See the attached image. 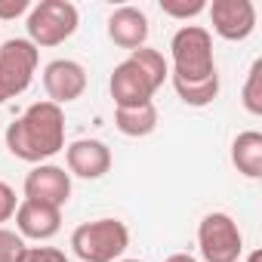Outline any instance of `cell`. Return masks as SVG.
I'll list each match as a JSON object with an SVG mask.
<instances>
[{"label":"cell","instance_id":"cell-1","mask_svg":"<svg viewBox=\"0 0 262 262\" xmlns=\"http://www.w3.org/2000/svg\"><path fill=\"white\" fill-rule=\"evenodd\" d=\"M4 139L13 158L25 164H47L50 158L65 151V111L50 99L31 102L7 126Z\"/></svg>","mask_w":262,"mask_h":262},{"label":"cell","instance_id":"cell-2","mask_svg":"<svg viewBox=\"0 0 262 262\" xmlns=\"http://www.w3.org/2000/svg\"><path fill=\"white\" fill-rule=\"evenodd\" d=\"M167 77H170V65L161 50H151V47L133 50L123 62L114 65L108 80L114 108H133V105L151 102V96L164 86Z\"/></svg>","mask_w":262,"mask_h":262},{"label":"cell","instance_id":"cell-3","mask_svg":"<svg viewBox=\"0 0 262 262\" xmlns=\"http://www.w3.org/2000/svg\"><path fill=\"white\" fill-rule=\"evenodd\" d=\"M170 77L176 80H207L216 74L213 34L204 25H182L170 37Z\"/></svg>","mask_w":262,"mask_h":262},{"label":"cell","instance_id":"cell-4","mask_svg":"<svg viewBox=\"0 0 262 262\" xmlns=\"http://www.w3.org/2000/svg\"><path fill=\"white\" fill-rule=\"evenodd\" d=\"M129 247V228L114 219H93L71 231V253L80 262H117Z\"/></svg>","mask_w":262,"mask_h":262},{"label":"cell","instance_id":"cell-5","mask_svg":"<svg viewBox=\"0 0 262 262\" xmlns=\"http://www.w3.org/2000/svg\"><path fill=\"white\" fill-rule=\"evenodd\" d=\"M80 25V13L71 0H40L28 10V40L40 50V47H59L65 40L74 37Z\"/></svg>","mask_w":262,"mask_h":262},{"label":"cell","instance_id":"cell-6","mask_svg":"<svg viewBox=\"0 0 262 262\" xmlns=\"http://www.w3.org/2000/svg\"><path fill=\"white\" fill-rule=\"evenodd\" d=\"M37 65L40 53L28 37H10L0 43V105L31 86Z\"/></svg>","mask_w":262,"mask_h":262},{"label":"cell","instance_id":"cell-7","mask_svg":"<svg viewBox=\"0 0 262 262\" xmlns=\"http://www.w3.org/2000/svg\"><path fill=\"white\" fill-rule=\"evenodd\" d=\"M198 250L204 262H237L244 256V234L234 216L213 210L198 222Z\"/></svg>","mask_w":262,"mask_h":262},{"label":"cell","instance_id":"cell-8","mask_svg":"<svg viewBox=\"0 0 262 262\" xmlns=\"http://www.w3.org/2000/svg\"><path fill=\"white\" fill-rule=\"evenodd\" d=\"M22 191H25V201H37L62 210L71 198V176L59 164H34L22 182Z\"/></svg>","mask_w":262,"mask_h":262},{"label":"cell","instance_id":"cell-9","mask_svg":"<svg viewBox=\"0 0 262 262\" xmlns=\"http://www.w3.org/2000/svg\"><path fill=\"white\" fill-rule=\"evenodd\" d=\"M207 16L222 40H247L256 31L253 0H213L207 4Z\"/></svg>","mask_w":262,"mask_h":262},{"label":"cell","instance_id":"cell-10","mask_svg":"<svg viewBox=\"0 0 262 262\" xmlns=\"http://www.w3.org/2000/svg\"><path fill=\"white\" fill-rule=\"evenodd\" d=\"M43 90L53 105H68L83 96L86 90V68L74 59H53L43 68Z\"/></svg>","mask_w":262,"mask_h":262},{"label":"cell","instance_id":"cell-11","mask_svg":"<svg viewBox=\"0 0 262 262\" xmlns=\"http://www.w3.org/2000/svg\"><path fill=\"white\" fill-rule=\"evenodd\" d=\"M68 176L77 179H102L111 170V148L102 139H77L65 145Z\"/></svg>","mask_w":262,"mask_h":262},{"label":"cell","instance_id":"cell-12","mask_svg":"<svg viewBox=\"0 0 262 262\" xmlns=\"http://www.w3.org/2000/svg\"><path fill=\"white\" fill-rule=\"evenodd\" d=\"M148 34H151V28H148V16L139 10V7H117L111 16H108V37H111V43L114 47H120V50H142V47H148Z\"/></svg>","mask_w":262,"mask_h":262},{"label":"cell","instance_id":"cell-13","mask_svg":"<svg viewBox=\"0 0 262 262\" xmlns=\"http://www.w3.org/2000/svg\"><path fill=\"white\" fill-rule=\"evenodd\" d=\"M13 219H16V231L25 241H50L62 228V210L37 201H19V210Z\"/></svg>","mask_w":262,"mask_h":262},{"label":"cell","instance_id":"cell-14","mask_svg":"<svg viewBox=\"0 0 262 262\" xmlns=\"http://www.w3.org/2000/svg\"><path fill=\"white\" fill-rule=\"evenodd\" d=\"M231 164L241 176L259 179L262 176V133L259 129H244L231 142Z\"/></svg>","mask_w":262,"mask_h":262},{"label":"cell","instance_id":"cell-15","mask_svg":"<svg viewBox=\"0 0 262 262\" xmlns=\"http://www.w3.org/2000/svg\"><path fill=\"white\" fill-rule=\"evenodd\" d=\"M114 126H117V133H123L129 139L151 136L158 129V108H155V102L133 105V108H114Z\"/></svg>","mask_w":262,"mask_h":262},{"label":"cell","instance_id":"cell-16","mask_svg":"<svg viewBox=\"0 0 262 262\" xmlns=\"http://www.w3.org/2000/svg\"><path fill=\"white\" fill-rule=\"evenodd\" d=\"M170 80H173L176 96H179L188 108H207V105H213L216 96H219V74H213V77H207V80H176V77H170Z\"/></svg>","mask_w":262,"mask_h":262},{"label":"cell","instance_id":"cell-17","mask_svg":"<svg viewBox=\"0 0 262 262\" xmlns=\"http://www.w3.org/2000/svg\"><path fill=\"white\" fill-rule=\"evenodd\" d=\"M241 102L244 108L259 117L262 114V59H256L247 71V80H244V90H241Z\"/></svg>","mask_w":262,"mask_h":262},{"label":"cell","instance_id":"cell-18","mask_svg":"<svg viewBox=\"0 0 262 262\" xmlns=\"http://www.w3.org/2000/svg\"><path fill=\"white\" fill-rule=\"evenodd\" d=\"M25 250H28V241L19 231L0 225V262H22Z\"/></svg>","mask_w":262,"mask_h":262},{"label":"cell","instance_id":"cell-19","mask_svg":"<svg viewBox=\"0 0 262 262\" xmlns=\"http://www.w3.org/2000/svg\"><path fill=\"white\" fill-rule=\"evenodd\" d=\"M161 10L170 19L188 22V19L201 16V13H207V0H161Z\"/></svg>","mask_w":262,"mask_h":262},{"label":"cell","instance_id":"cell-20","mask_svg":"<svg viewBox=\"0 0 262 262\" xmlns=\"http://www.w3.org/2000/svg\"><path fill=\"white\" fill-rule=\"evenodd\" d=\"M22 262H71V259L59 247H28Z\"/></svg>","mask_w":262,"mask_h":262},{"label":"cell","instance_id":"cell-21","mask_svg":"<svg viewBox=\"0 0 262 262\" xmlns=\"http://www.w3.org/2000/svg\"><path fill=\"white\" fill-rule=\"evenodd\" d=\"M16 210H19V198H16V191H13V185L0 182V225L10 222V219L16 216Z\"/></svg>","mask_w":262,"mask_h":262},{"label":"cell","instance_id":"cell-22","mask_svg":"<svg viewBox=\"0 0 262 262\" xmlns=\"http://www.w3.org/2000/svg\"><path fill=\"white\" fill-rule=\"evenodd\" d=\"M31 10L28 0H0V22H10V19H19Z\"/></svg>","mask_w":262,"mask_h":262},{"label":"cell","instance_id":"cell-23","mask_svg":"<svg viewBox=\"0 0 262 262\" xmlns=\"http://www.w3.org/2000/svg\"><path fill=\"white\" fill-rule=\"evenodd\" d=\"M164 262H198V259H194L191 253H170Z\"/></svg>","mask_w":262,"mask_h":262},{"label":"cell","instance_id":"cell-24","mask_svg":"<svg viewBox=\"0 0 262 262\" xmlns=\"http://www.w3.org/2000/svg\"><path fill=\"white\" fill-rule=\"evenodd\" d=\"M247 262H262V253H259V250H253V253H250V259H247Z\"/></svg>","mask_w":262,"mask_h":262},{"label":"cell","instance_id":"cell-25","mask_svg":"<svg viewBox=\"0 0 262 262\" xmlns=\"http://www.w3.org/2000/svg\"><path fill=\"white\" fill-rule=\"evenodd\" d=\"M117 262H142V259H117Z\"/></svg>","mask_w":262,"mask_h":262}]
</instances>
